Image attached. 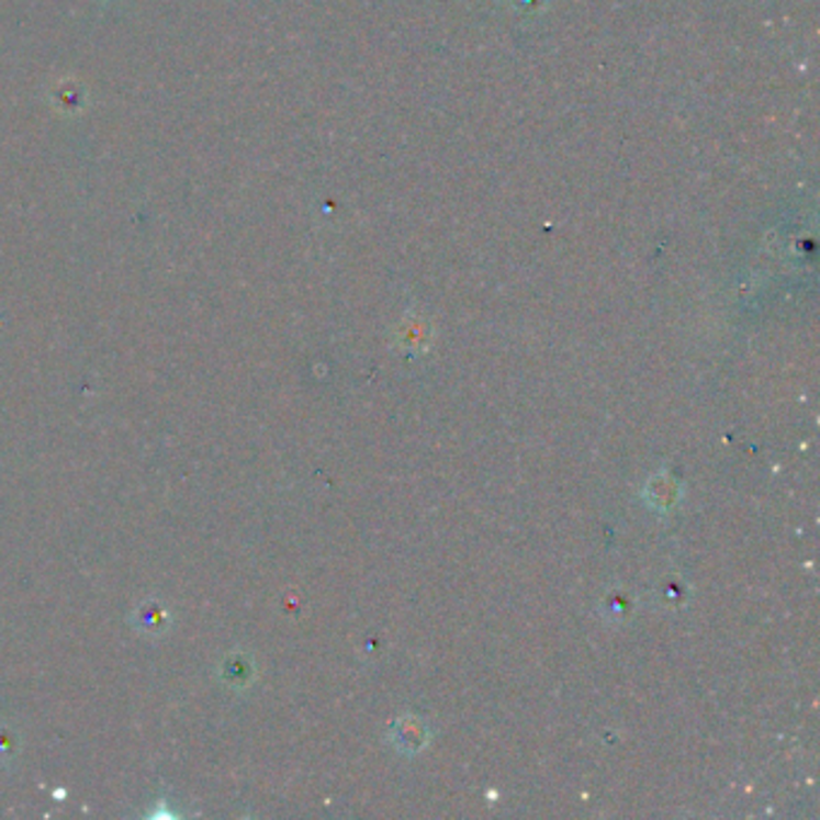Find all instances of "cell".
Instances as JSON below:
<instances>
[]
</instances>
